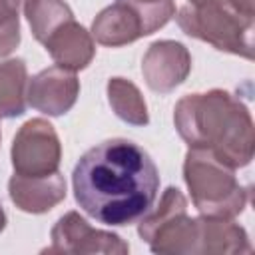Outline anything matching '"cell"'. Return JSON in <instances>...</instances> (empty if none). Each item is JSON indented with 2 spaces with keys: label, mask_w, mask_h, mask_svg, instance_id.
I'll return each mask as SVG.
<instances>
[{
  "label": "cell",
  "mask_w": 255,
  "mask_h": 255,
  "mask_svg": "<svg viewBox=\"0 0 255 255\" xmlns=\"http://www.w3.org/2000/svg\"><path fill=\"white\" fill-rule=\"evenodd\" d=\"M74 199L104 225H131L151 207L159 171L149 153L131 139L114 137L90 147L72 171Z\"/></svg>",
  "instance_id": "cell-1"
},
{
  "label": "cell",
  "mask_w": 255,
  "mask_h": 255,
  "mask_svg": "<svg viewBox=\"0 0 255 255\" xmlns=\"http://www.w3.org/2000/svg\"><path fill=\"white\" fill-rule=\"evenodd\" d=\"M173 124L189 147L207 149L233 169L253 159L255 133L249 108L227 90L187 94L173 108Z\"/></svg>",
  "instance_id": "cell-2"
},
{
  "label": "cell",
  "mask_w": 255,
  "mask_h": 255,
  "mask_svg": "<svg viewBox=\"0 0 255 255\" xmlns=\"http://www.w3.org/2000/svg\"><path fill=\"white\" fill-rule=\"evenodd\" d=\"M175 20L187 36L253 60L255 0H187Z\"/></svg>",
  "instance_id": "cell-3"
},
{
  "label": "cell",
  "mask_w": 255,
  "mask_h": 255,
  "mask_svg": "<svg viewBox=\"0 0 255 255\" xmlns=\"http://www.w3.org/2000/svg\"><path fill=\"white\" fill-rule=\"evenodd\" d=\"M183 181L201 215L233 219L247 207L249 189L239 183L231 165L207 149H187L183 159Z\"/></svg>",
  "instance_id": "cell-4"
},
{
  "label": "cell",
  "mask_w": 255,
  "mask_h": 255,
  "mask_svg": "<svg viewBox=\"0 0 255 255\" xmlns=\"http://www.w3.org/2000/svg\"><path fill=\"white\" fill-rule=\"evenodd\" d=\"M137 233L153 253H195L197 217L187 215V199L183 193L177 187H167L157 207L141 217Z\"/></svg>",
  "instance_id": "cell-5"
},
{
  "label": "cell",
  "mask_w": 255,
  "mask_h": 255,
  "mask_svg": "<svg viewBox=\"0 0 255 255\" xmlns=\"http://www.w3.org/2000/svg\"><path fill=\"white\" fill-rule=\"evenodd\" d=\"M10 159L18 175H50L58 171L62 143L54 126L44 118H32L14 135Z\"/></svg>",
  "instance_id": "cell-6"
},
{
  "label": "cell",
  "mask_w": 255,
  "mask_h": 255,
  "mask_svg": "<svg viewBox=\"0 0 255 255\" xmlns=\"http://www.w3.org/2000/svg\"><path fill=\"white\" fill-rule=\"evenodd\" d=\"M48 253H129V245L116 233L92 227L78 211L64 213L50 231Z\"/></svg>",
  "instance_id": "cell-7"
},
{
  "label": "cell",
  "mask_w": 255,
  "mask_h": 255,
  "mask_svg": "<svg viewBox=\"0 0 255 255\" xmlns=\"http://www.w3.org/2000/svg\"><path fill=\"white\" fill-rule=\"evenodd\" d=\"M191 72L189 50L175 40L153 42L141 60V74L149 90L157 94H169L181 86Z\"/></svg>",
  "instance_id": "cell-8"
},
{
  "label": "cell",
  "mask_w": 255,
  "mask_h": 255,
  "mask_svg": "<svg viewBox=\"0 0 255 255\" xmlns=\"http://www.w3.org/2000/svg\"><path fill=\"white\" fill-rule=\"evenodd\" d=\"M80 96V80L76 72L50 66L28 80L26 98L28 104L46 114V116H64L68 114Z\"/></svg>",
  "instance_id": "cell-9"
},
{
  "label": "cell",
  "mask_w": 255,
  "mask_h": 255,
  "mask_svg": "<svg viewBox=\"0 0 255 255\" xmlns=\"http://www.w3.org/2000/svg\"><path fill=\"white\" fill-rule=\"evenodd\" d=\"M8 195L12 203L26 213H46L66 197V179L60 171L50 175H18L8 179Z\"/></svg>",
  "instance_id": "cell-10"
},
{
  "label": "cell",
  "mask_w": 255,
  "mask_h": 255,
  "mask_svg": "<svg viewBox=\"0 0 255 255\" xmlns=\"http://www.w3.org/2000/svg\"><path fill=\"white\" fill-rule=\"evenodd\" d=\"M42 46L56 62V66L68 68L72 72L84 70L96 56V44L92 34L76 22V18L66 20L60 24L44 42Z\"/></svg>",
  "instance_id": "cell-11"
},
{
  "label": "cell",
  "mask_w": 255,
  "mask_h": 255,
  "mask_svg": "<svg viewBox=\"0 0 255 255\" xmlns=\"http://www.w3.org/2000/svg\"><path fill=\"white\" fill-rule=\"evenodd\" d=\"M90 34L96 38V42L110 48H120L145 36L139 14L124 0H116L114 4L106 6L94 18Z\"/></svg>",
  "instance_id": "cell-12"
},
{
  "label": "cell",
  "mask_w": 255,
  "mask_h": 255,
  "mask_svg": "<svg viewBox=\"0 0 255 255\" xmlns=\"http://www.w3.org/2000/svg\"><path fill=\"white\" fill-rule=\"evenodd\" d=\"M195 253L231 255L251 253L247 231L229 217H197V247Z\"/></svg>",
  "instance_id": "cell-13"
},
{
  "label": "cell",
  "mask_w": 255,
  "mask_h": 255,
  "mask_svg": "<svg viewBox=\"0 0 255 255\" xmlns=\"http://www.w3.org/2000/svg\"><path fill=\"white\" fill-rule=\"evenodd\" d=\"M28 68L22 58L0 62V118H18L26 112Z\"/></svg>",
  "instance_id": "cell-14"
},
{
  "label": "cell",
  "mask_w": 255,
  "mask_h": 255,
  "mask_svg": "<svg viewBox=\"0 0 255 255\" xmlns=\"http://www.w3.org/2000/svg\"><path fill=\"white\" fill-rule=\"evenodd\" d=\"M108 102L114 110V114L131 126H147L149 124V114H147V104L139 92V88L126 78H110L108 86Z\"/></svg>",
  "instance_id": "cell-15"
},
{
  "label": "cell",
  "mask_w": 255,
  "mask_h": 255,
  "mask_svg": "<svg viewBox=\"0 0 255 255\" xmlns=\"http://www.w3.org/2000/svg\"><path fill=\"white\" fill-rule=\"evenodd\" d=\"M24 16L34 38L42 44L60 24L74 18L72 8L64 0H24Z\"/></svg>",
  "instance_id": "cell-16"
},
{
  "label": "cell",
  "mask_w": 255,
  "mask_h": 255,
  "mask_svg": "<svg viewBox=\"0 0 255 255\" xmlns=\"http://www.w3.org/2000/svg\"><path fill=\"white\" fill-rule=\"evenodd\" d=\"M129 4L143 22L145 36L163 28L175 16V2L173 0H124Z\"/></svg>",
  "instance_id": "cell-17"
},
{
  "label": "cell",
  "mask_w": 255,
  "mask_h": 255,
  "mask_svg": "<svg viewBox=\"0 0 255 255\" xmlns=\"http://www.w3.org/2000/svg\"><path fill=\"white\" fill-rule=\"evenodd\" d=\"M20 44V16L10 0H0V58L12 54Z\"/></svg>",
  "instance_id": "cell-18"
},
{
  "label": "cell",
  "mask_w": 255,
  "mask_h": 255,
  "mask_svg": "<svg viewBox=\"0 0 255 255\" xmlns=\"http://www.w3.org/2000/svg\"><path fill=\"white\" fill-rule=\"evenodd\" d=\"M4 227H6V211H4V207L0 203V233L4 231Z\"/></svg>",
  "instance_id": "cell-19"
},
{
  "label": "cell",
  "mask_w": 255,
  "mask_h": 255,
  "mask_svg": "<svg viewBox=\"0 0 255 255\" xmlns=\"http://www.w3.org/2000/svg\"><path fill=\"white\" fill-rule=\"evenodd\" d=\"M10 2H12V4H14V6H16V8H18V6H20V4H22V2H24V0H10Z\"/></svg>",
  "instance_id": "cell-20"
},
{
  "label": "cell",
  "mask_w": 255,
  "mask_h": 255,
  "mask_svg": "<svg viewBox=\"0 0 255 255\" xmlns=\"http://www.w3.org/2000/svg\"><path fill=\"white\" fill-rule=\"evenodd\" d=\"M0 139H2V133H0Z\"/></svg>",
  "instance_id": "cell-21"
}]
</instances>
